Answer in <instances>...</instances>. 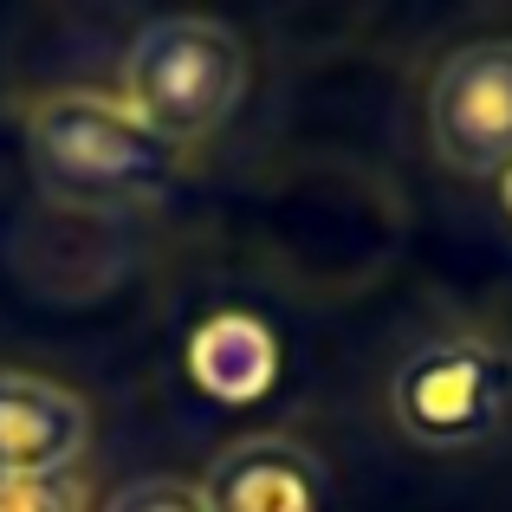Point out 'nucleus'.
I'll list each match as a JSON object with an SVG mask.
<instances>
[{
    "label": "nucleus",
    "instance_id": "7",
    "mask_svg": "<svg viewBox=\"0 0 512 512\" xmlns=\"http://www.w3.org/2000/svg\"><path fill=\"white\" fill-rule=\"evenodd\" d=\"M0 512H91L78 474L65 480H0Z\"/></svg>",
    "mask_w": 512,
    "mask_h": 512
},
{
    "label": "nucleus",
    "instance_id": "4",
    "mask_svg": "<svg viewBox=\"0 0 512 512\" xmlns=\"http://www.w3.org/2000/svg\"><path fill=\"white\" fill-rule=\"evenodd\" d=\"M428 150L461 182L512 175V39H461L428 78Z\"/></svg>",
    "mask_w": 512,
    "mask_h": 512
},
{
    "label": "nucleus",
    "instance_id": "5",
    "mask_svg": "<svg viewBox=\"0 0 512 512\" xmlns=\"http://www.w3.org/2000/svg\"><path fill=\"white\" fill-rule=\"evenodd\" d=\"M91 454V402L46 370L0 363V480H65Z\"/></svg>",
    "mask_w": 512,
    "mask_h": 512
},
{
    "label": "nucleus",
    "instance_id": "3",
    "mask_svg": "<svg viewBox=\"0 0 512 512\" xmlns=\"http://www.w3.org/2000/svg\"><path fill=\"white\" fill-rule=\"evenodd\" d=\"M389 415L415 448L461 454L493 441L512 422V344L493 331H435L396 363Z\"/></svg>",
    "mask_w": 512,
    "mask_h": 512
},
{
    "label": "nucleus",
    "instance_id": "1",
    "mask_svg": "<svg viewBox=\"0 0 512 512\" xmlns=\"http://www.w3.org/2000/svg\"><path fill=\"white\" fill-rule=\"evenodd\" d=\"M26 130V169L33 188L52 208L72 214H124L143 208L169 188L175 150L150 137L137 117L124 111V98L111 91H39L20 117Z\"/></svg>",
    "mask_w": 512,
    "mask_h": 512
},
{
    "label": "nucleus",
    "instance_id": "6",
    "mask_svg": "<svg viewBox=\"0 0 512 512\" xmlns=\"http://www.w3.org/2000/svg\"><path fill=\"white\" fill-rule=\"evenodd\" d=\"M208 512H325V461L299 435H240L195 480Z\"/></svg>",
    "mask_w": 512,
    "mask_h": 512
},
{
    "label": "nucleus",
    "instance_id": "2",
    "mask_svg": "<svg viewBox=\"0 0 512 512\" xmlns=\"http://www.w3.org/2000/svg\"><path fill=\"white\" fill-rule=\"evenodd\" d=\"M253 59L240 33L208 13H163L143 20L137 39L124 46V111L150 130L163 150H195L221 137L234 111L247 104Z\"/></svg>",
    "mask_w": 512,
    "mask_h": 512
},
{
    "label": "nucleus",
    "instance_id": "8",
    "mask_svg": "<svg viewBox=\"0 0 512 512\" xmlns=\"http://www.w3.org/2000/svg\"><path fill=\"white\" fill-rule=\"evenodd\" d=\"M104 512H208V506H201L195 480L156 474V480H130L124 493H111V506H104Z\"/></svg>",
    "mask_w": 512,
    "mask_h": 512
}]
</instances>
